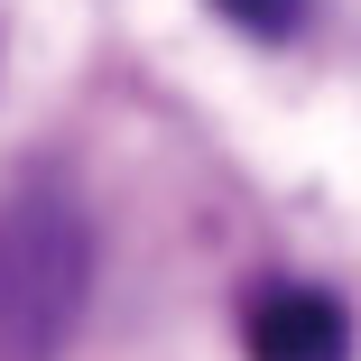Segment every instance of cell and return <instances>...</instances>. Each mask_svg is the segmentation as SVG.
I'll return each instance as SVG.
<instances>
[{"label":"cell","instance_id":"cell-1","mask_svg":"<svg viewBox=\"0 0 361 361\" xmlns=\"http://www.w3.org/2000/svg\"><path fill=\"white\" fill-rule=\"evenodd\" d=\"M93 306V213L56 167L0 185V361H65Z\"/></svg>","mask_w":361,"mask_h":361},{"label":"cell","instance_id":"cell-2","mask_svg":"<svg viewBox=\"0 0 361 361\" xmlns=\"http://www.w3.org/2000/svg\"><path fill=\"white\" fill-rule=\"evenodd\" d=\"M241 352L250 361H352V315L343 297H324L306 278H269L241 306Z\"/></svg>","mask_w":361,"mask_h":361},{"label":"cell","instance_id":"cell-3","mask_svg":"<svg viewBox=\"0 0 361 361\" xmlns=\"http://www.w3.org/2000/svg\"><path fill=\"white\" fill-rule=\"evenodd\" d=\"M232 28H250V37H297L306 28V0H213Z\"/></svg>","mask_w":361,"mask_h":361}]
</instances>
